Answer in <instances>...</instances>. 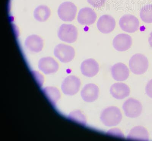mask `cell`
<instances>
[{
    "label": "cell",
    "mask_w": 152,
    "mask_h": 141,
    "mask_svg": "<svg viewBox=\"0 0 152 141\" xmlns=\"http://www.w3.org/2000/svg\"><path fill=\"white\" fill-rule=\"evenodd\" d=\"M129 66L130 70L134 74H142L146 72L148 68V60L142 54H136L130 59Z\"/></svg>",
    "instance_id": "2"
},
{
    "label": "cell",
    "mask_w": 152,
    "mask_h": 141,
    "mask_svg": "<svg viewBox=\"0 0 152 141\" xmlns=\"http://www.w3.org/2000/svg\"><path fill=\"white\" fill-rule=\"evenodd\" d=\"M77 7L74 3L66 2L61 4L58 10L60 19L65 22H71L75 19L77 13Z\"/></svg>",
    "instance_id": "4"
},
{
    "label": "cell",
    "mask_w": 152,
    "mask_h": 141,
    "mask_svg": "<svg viewBox=\"0 0 152 141\" xmlns=\"http://www.w3.org/2000/svg\"><path fill=\"white\" fill-rule=\"evenodd\" d=\"M81 70L82 74L85 76L92 77L99 72V66L95 59L90 58L83 62L81 66Z\"/></svg>",
    "instance_id": "14"
},
{
    "label": "cell",
    "mask_w": 152,
    "mask_h": 141,
    "mask_svg": "<svg viewBox=\"0 0 152 141\" xmlns=\"http://www.w3.org/2000/svg\"><path fill=\"white\" fill-rule=\"evenodd\" d=\"M119 25L122 30L129 33L136 32L139 28V20L135 16L131 14L124 15L121 18Z\"/></svg>",
    "instance_id": "7"
},
{
    "label": "cell",
    "mask_w": 152,
    "mask_h": 141,
    "mask_svg": "<svg viewBox=\"0 0 152 141\" xmlns=\"http://www.w3.org/2000/svg\"><path fill=\"white\" fill-rule=\"evenodd\" d=\"M80 86L81 81L79 79L75 76H70L64 80L61 87L64 94L73 95L78 93Z\"/></svg>",
    "instance_id": "8"
},
{
    "label": "cell",
    "mask_w": 152,
    "mask_h": 141,
    "mask_svg": "<svg viewBox=\"0 0 152 141\" xmlns=\"http://www.w3.org/2000/svg\"><path fill=\"white\" fill-rule=\"evenodd\" d=\"M54 55L60 61L64 63H69L74 59L75 51L71 46L61 44L55 47Z\"/></svg>",
    "instance_id": "5"
},
{
    "label": "cell",
    "mask_w": 152,
    "mask_h": 141,
    "mask_svg": "<svg viewBox=\"0 0 152 141\" xmlns=\"http://www.w3.org/2000/svg\"><path fill=\"white\" fill-rule=\"evenodd\" d=\"M129 140L149 141V135L147 130L142 126H137L133 128L127 136Z\"/></svg>",
    "instance_id": "18"
},
{
    "label": "cell",
    "mask_w": 152,
    "mask_h": 141,
    "mask_svg": "<svg viewBox=\"0 0 152 141\" xmlns=\"http://www.w3.org/2000/svg\"><path fill=\"white\" fill-rule=\"evenodd\" d=\"M97 17V14L93 9L85 7L79 12L77 20L81 25H89L94 23Z\"/></svg>",
    "instance_id": "9"
},
{
    "label": "cell",
    "mask_w": 152,
    "mask_h": 141,
    "mask_svg": "<svg viewBox=\"0 0 152 141\" xmlns=\"http://www.w3.org/2000/svg\"><path fill=\"white\" fill-rule=\"evenodd\" d=\"M100 119L103 124L107 127H115L121 121L122 114L120 110L117 107L110 106L102 111Z\"/></svg>",
    "instance_id": "1"
},
{
    "label": "cell",
    "mask_w": 152,
    "mask_h": 141,
    "mask_svg": "<svg viewBox=\"0 0 152 141\" xmlns=\"http://www.w3.org/2000/svg\"><path fill=\"white\" fill-rule=\"evenodd\" d=\"M99 90L97 85L93 83L86 85L81 90V97L87 102H94L99 97Z\"/></svg>",
    "instance_id": "12"
},
{
    "label": "cell",
    "mask_w": 152,
    "mask_h": 141,
    "mask_svg": "<svg viewBox=\"0 0 152 141\" xmlns=\"http://www.w3.org/2000/svg\"><path fill=\"white\" fill-rule=\"evenodd\" d=\"M97 25L100 32L103 33L108 34L115 29L116 21L112 16L109 15H104L99 19Z\"/></svg>",
    "instance_id": "10"
},
{
    "label": "cell",
    "mask_w": 152,
    "mask_h": 141,
    "mask_svg": "<svg viewBox=\"0 0 152 141\" xmlns=\"http://www.w3.org/2000/svg\"><path fill=\"white\" fill-rule=\"evenodd\" d=\"M145 91L146 94L152 98V79L148 82L145 88Z\"/></svg>",
    "instance_id": "24"
},
{
    "label": "cell",
    "mask_w": 152,
    "mask_h": 141,
    "mask_svg": "<svg viewBox=\"0 0 152 141\" xmlns=\"http://www.w3.org/2000/svg\"><path fill=\"white\" fill-rule=\"evenodd\" d=\"M132 39L126 34L121 33L117 35L113 42L114 48L118 51H124L131 48L132 45Z\"/></svg>",
    "instance_id": "11"
},
{
    "label": "cell",
    "mask_w": 152,
    "mask_h": 141,
    "mask_svg": "<svg viewBox=\"0 0 152 141\" xmlns=\"http://www.w3.org/2000/svg\"><path fill=\"white\" fill-rule=\"evenodd\" d=\"M141 20L146 23H152V4H148L145 5L140 12Z\"/></svg>",
    "instance_id": "21"
},
{
    "label": "cell",
    "mask_w": 152,
    "mask_h": 141,
    "mask_svg": "<svg viewBox=\"0 0 152 141\" xmlns=\"http://www.w3.org/2000/svg\"><path fill=\"white\" fill-rule=\"evenodd\" d=\"M78 32L77 28L72 24H64L61 26L58 32L60 39L66 43H72L77 40Z\"/></svg>",
    "instance_id": "3"
},
{
    "label": "cell",
    "mask_w": 152,
    "mask_h": 141,
    "mask_svg": "<svg viewBox=\"0 0 152 141\" xmlns=\"http://www.w3.org/2000/svg\"><path fill=\"white\" fill-rule=\"evenodd\" d=\"M123 108L127 117L135 118L140 116L142 111V106L138 100L130 98L124 103Z\"/></svg>",
    "instance_id": "6"
},
{
    "label": "cell",
    "mask_w": 152,
    "mask_h": 141,
    "mask_svg": "<svg viewBox=\"0 0 152 141\" xmlns=\"http://www.w3.org/2000/svg\"></svg>",
    "instance_id": "26"
},
{
    "label": "cell",
    "mask_w": 152,
    "mask_h": 141,
    "mask_svg": "<svg viewBox=\"0 0 152 141\" xmlns=\"http://www.w3.org/2000/svg\"><path fill=\"white\" fill-rule=\"evenodd\" d=\"M70 120L81 124H86V119L85 116L79 111H76L72 112L69 115Z\"/></svg>",
    "instance_id": "22"
},
{
    "label": "cell",
    "mask_w": 152,
    "mask_h": 141,
    "mask_svg": "<svg viewBox=\"0 0 152 141\" xmlns=\"http://www.w3.org/2000/svg\"><path fill=\"white\" fill-rule=\"evenodd\" d=\"M51 15V11L49 8L45 5L38 6L34 11V17L37 21L45 22L49 18Z\"/></svg>",
    "instance_id": "19"
},
{
    "label": "cell",
    "mask_w": 152,
    "mask_h": 141,
    "mask_svg": "<svg viewBox=\"0 0 152 141\" xmlns=\"http://www.w3.org/2000/svg\"><path fill=\"white\" fill-rule=\"evenodd\" d=\"M148 42L151 47L152 48V32L151 33L150 37L149 38Z\"/></svg>",
    "instance_id": "25"
},
{
    "label": "cell",
    "mask_w": 152,
    "mask_h": 141,
    "mask_svg": "<svg viewBox=\"0 0 152 141\" xmlns=\"http://www.w3.org/2000/svg\"><path fill=\"white\" fill-rule=\"evenodd\" d=\"M25 45L26 48L32 52L38 53L42 51L44 45L43 39L37 35L28 36L26 39Z\"/></svg>",
    "instance_id": "17"
},
{
    "label": "cell",
    "mask_w": 152,
    "mask_h": 141,
    "mask_svg": "<svg viewBox=\"0 0 152 141\" xmlns=\"http://www.w3.org/2000/svg\"><path fill=\"white\" fill-rule=\"evenodd\" d=\"M113 78L117 81L126 80L129 76L130 72L128 68L124 64L118 63L111 68Z\"/></svg>",
    "instance_id": "15"
},
{
    "label": "cell",
    "mask_w": 152,
    "mask_h": 141,
    "mask_svg": "<svg viewBox=\"0 0 152 141\" xmlns=\"http://www.w3.org/2000/svg\"><path fill=\"white\" fill-rule=\"evenodd\" d=\"M38 67L44 74H53L58 71L59 64L53 58L47 57L41 58L39 61Z\"/></svg>",
    "instance_id": "13"
},
{
    "label": "cell",
    "mask_w": 152,
    "mask_h": 141,
    "mask_svg": "<svg viewBox=\"0 0 152 141\" xmlns=\"http://www.w3.org/2000/svg\"><path fill=\"white\" fill-rule=\"evenodd\" d=\"M130 89L126 84L118 82L113 84L110 89V93L113 97L118 100H122L128 97Z\"/></svg>",
    "instance_id": "16"
},
{
    "label": "cell",
    "mask_w": 152,
    "mask_h": 141,
    "mask_svg": "<svg viewBox=\"0 0 152 141\" xmlns=\"http://www.w3.org/2000/svg\"><path fill=\"white\" fill-rule=\"evenodd\" d=\"M107 0H87L88 2L95 8L102 7L105 4Z\"/></svg>",
    "instance_id": "23"
},
{
    "label": "cell",
    "mask_w": 152,
    "mask_h": 141,
    "mask_svg": "<svg viewBox=\"0 0 152 141\" xmlns=\"http://www.w3.org/2000/svg\"><path fill=\"white\" fill-rule=\"evenodd\" d=\"M43 92L48 99L53 104L56 103L60 97V93L56 88L46 87L43 90Z\"/></svg>",
    "instance_id": "20"
}]
</instances>
